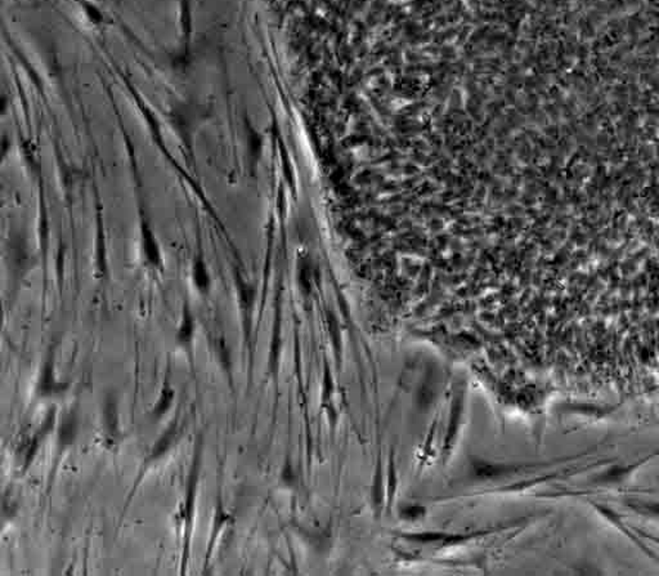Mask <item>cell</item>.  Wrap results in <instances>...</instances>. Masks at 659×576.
I'll use <instances>...</instances> for the list:
<instances>
[{"instance_id": "1", "label": "cell", "mask_w": 659, "mask_h": 576, "mask_svg": "<svg viewBox=\"0 0 659 576\" xmlns=\"http://www.w3.org/2000/svg\"><path fill=\"white\" fill-rule=\"evenodd\" d=\"M182 432H183V427H182V424L179 423L178 420H174V422H172V423L168 425V428L161 433V436H160V438H158V441L153 444L151 450L148 453V455L145 458L143 465H142V472H141V475H139L138 478H137L136 484L133 485V491H136V489L138 487L139 482H141V480H142L143 473H145L151 465L158 462L160 459H163L169 451L172 450L174 445L178 444L179 440L182 438ZM133 491L131 492V495H129L128 503H129V500L132 499Z\"/></svg>"}, {"instance_id": "2", "label": "cell", "mask_w": 659, "mask_h": 576, "mask_svg": "<svg viewBox=\"0 0 659 576\" xmlns=\"http://www.w3.org/2000/svg\"><path fill=\"white\" fill-rule=\"evenodd\" d=\"M473 475L476 478L489 480V478H502L506 476H515L519 473H527L531 470H538L550 465L548 463H489L476 460L473 462Z\"/></svg>"}, {"instance_id": "3", "label": "cell", "mask_w": 659, "mask_h": 576, "mask_svg": "<svg viewBox=\"0 0 659 576\" xmlns=\"http://www.w3.org/2000/svg\"><path fill=\"white\" fill-rule=\"evenodd\" d=\"M658 454L659 450L655 451L650 455L641 458L640 460H636L633 463L612 464L608 467L607 470H603L598 476L593 477L591 482L596 486H615V485L623 484L630 477L633 476L636 470H640L646 463H649Z\"/></svg>"}, {"instance_id": "4", "label": "cell", "mask_w": 659, "mask_h": 576, "mask_svg": "<svg viewBox=\"0 0 659 576\" xmlns=\"http://www.w3.org/2000/svg\"><path fill=\"white\" fill-rule=\"evenodd\" d=\"M588 503L591 504V507H593V510H596L600 516L603 517L606 521H608L611 525H613L617 530H620L625 537H628L644 555L650 557V558L655 560V561H658V556L641 540V537H640L639 534L636 532L635 529H631V527L627 526L625 521H623V518L620 517V513H617L613 508L608 507L606 504L591 502V500H588Z\"/></svg>"}, {"instance_id": "5", "label": "cell", "mask_w": 659, "mask_h": 576, "mask_svg": "<svg viewBox=\"0 0 659 576\" xmlns=\"http://www.w3.org/2000/svg\"><path fill=\"white\" fill-rule=\"evenodd\" d=\"M198 464H193L191 470V476L188 481V489H187V495H185V503L180 507V521L183 523L185 529V555L188 556V547H190V537H191L192 523H193V515H195V502H196V487H198Z\"/></svg>"}, {"instance_id": "6", "label": "cell", "mask_w": 659, "mask_h": 576, "mask_svg": "<svg viewBox=\"0 0 659 576\" xmlns=\"http://www.w3.org/2000/svg\"><path fill=\"white\" fill-rule=\"evenodd\" d=\"M70 384L61 380L56 375L54 363L52 358H48L40 371L39 379L36 384V395L39 398H56L68 390Z\"/></svg>"}, {"instance_id": "7", "label": "cell", "mask_w": 659, "mask_h": 576, "mask_svg": "<svg viewBox=\"0 0 659 576\" xmlns=\"http://www.w3.org/2000/svg\"><path fill=\"white\" fill-rule=\"evenodd\" d=\"M78 433H79L78 417L73 411H68L61 419L58 430H57V445H58L61 453L75 444Z\"/></svg>"}, {"instance_id": "8", "label": "cell", "mask_w": 659, "mask_h": 576, "mask_svg": "<svg viewBox=\"0 0 659 576\" xmlns=\"http://www.w3.org/2000/svg\"><path fill=\"white\" fill-rule=\"evenodd\" d=\"M174 401H175V390L173 388L172 383L169 380H165L161 385L158 400L155 401V404L150 410V417L152 420L155 422L165 417L172 409Z\"/></svg>"}, {"instance_id": "9", "label": "cell", "mask_w": 659, "mask_h": 576, "mask_svg": "<svg viewBox=\"0 0 659 576\" xmlns=\"http://www.w3.org/2000/svg\"><path fill=\"white\" fill-rule=\"evenodd\" d=\"M195 331H196L195 318L192 315L191 310L185 305L183 313H182L180 323H179L177 335H175L177 343L182 348L190 350L192 347V343H193V338H195Z\"/></svg>"}, {"instance_id": "10", "label": "cell", "mask_w": 659, "mask_h": 576, "mask_svg": "<svg viewBox=\"0 0 659 576\" xmlns=\"http://www.w3.org/2000/svg\"><path fill=\"white\" fill-rule=\"evenodd\" d=\"M625 505L628 510H633L640 516L648 517V518L659 521V502L628 499L625 502Z\"/></svg>"}, {"instance_id": "11", "label": "cell", "mask_w": 659, "mask_h": 576, "mask_svg": "<svg viewBox=\"0 0 659 576\" xmlns=\"http://www.w3.org/2000/svg\"><path fill=\"white\" fill-rule=\"evenodd\" d=\"M105 422L106 430H107V438H116L119 433V417H118V406L116 401L113 398H110L107 401L105 408Z\"/></svg>"}, {"instance_id": "12", "label": "cell", "mask_w": 659, "mask_h": 576, "mask_svg": "<svg viewBox=\"0 0 659 576\" xmlns=\"http://www.w3.org/2000/svg\"><path fill=\"white\" fill-rule=\"evenodd\" d=\"M192 278L195 286L198 288L200 293H208L210 289V276L209 272L206 270L203 262H195L193 265V271H192Z\"/></svg>"}, {"instance_id": "13", "label": "cell", "mask_w": 659, "mask_h": 576, "mask_svg": "<svg viewBox=\"0 0 659 576\" xmlns=\"http://www.w3.org/2000/svg\"><path fill=\"white\" fill-rule=\"evenodd\" d=\"M231 521V515L228 512H225V508L222 504L218 505L217 513H215V523H214V530H213V534H211V540L210 545H209V555L213 552V547H214V540L215 537H218V535L220 534V530L225 527V525H228V522Z\"/></svg>"}, {"instance_id": "14", "label": "cell", "mask_w": 659, "mask_h": 576, "mask_svg": "<svg viewBox=\"0 0 659 576\" xmlns=\"http://www.w3.org/2000/svg\"><path fill=\"white\" fill-rule=\"evenodd\" d=\"M155 238L152 236L151 232L147 231L145 230L143 232V251L145 253V257H147V261L151 263L152 266H156L160 263V252H158V246L155 244Z\"/></svg>"}, {"instance_id": "15", "label": "cell", "mask_w": 659, "mask_h": 576, "mask_svg": "<svg viewBox=\"0 0 659 576\" xmlns=\"http://www.w3.org/2000/svg\"><path fill=\"white\" fill-rule=\"evenodd\" d=\"M426 510L422 505H407L401 510V517L404 520H417L425 515Z\"/></svg>"}, {"instance_id": "16", "label": "cell", "mask_w": 659, "mask_h": 576, "mask_svg": "<svg viewBox=\"0 0 659 576\" xmlns=\"http://www.w3.org/2000/svg\"><path fill=\"white\" fill-rule=\"evenodd\" d=\"M635 530H636V529H635ZM636 532H638L639 535H644V537H649V539H650V540H653L654 543L659 544L658 537H653V535H650V534H648V532H644V531H641V530H636Z\"/></svg>"}]
</instances>
